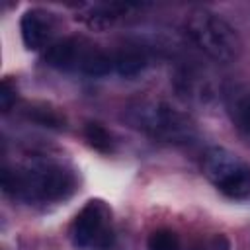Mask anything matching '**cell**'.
I'll use <instances>...</instances> for the list:
<instances>
[{
	"label": "cell",
	"mask_w": 250,
	"mask_h": 250,
	"mask_svg": "<svg viewBox=\"0 0 250 250\" xmlns=\"http://www.w3.org/2000/svg\"><path fill=\"white\" fill-rule=\"evenodd\" d=\"M2 188L25 201H59L72 193L74 176L49 160H33L21 168H4Z\"/></svg>",
	"instance_id": "obj_1"
},
{
	"label": "cell",
	"mask_w": 250,
	"mask_h": 250,
	"mask_svg": "<svg viewBox=\"0 0 250 250\" xmlns=\"http://www.w3.org/2000/svg\"><path fill=\"white\" fill-rule=\"evenodd\" d=\"M125 119L131 127L164 143H189L195 137L191 119L166 102H137L125 109Z\"/></svg>",
	"instance_id": "obj_2"
},
{
	"label": "cell",
	"mask_w": 250,
	"mask_h": 250,
	"mask_svg": "<svg viewBox=\"0 0 250 250\" xmlns=\"http://www.w3.org/2000/svg\"><path fill=\"white\" fill-rule=\"evenodd\" d=\"M191 41L217 62H234L242 53V41L236 29L211 10H193L186 21Z\"/></svg>",
	"instance_id": "obj_3"
},
{
	"label": "cell",
	"mask_w": 250,
	"mask_h": 250,
	"mask_svg": "<svg viewBox=\"0 0 250 250\" xmlns=\"http://www.w3.org/2000/svg\"><path fill=\"white\" fill-rule=\"evenodd\" d=\"M201 168L205 178L227 197L244 199L250 195V166L234 152L213 146L203 154Z\"/></svg>",
	"instance_id": "obj_4"
},
{
	"label": "cell",
	"mask_w": 250,
	"mask_h": 250,
	"mask_svg": "<svg viewBox=\"0 0 250 250\" xmlns=\"http://www.w3.org/2000/svg\"><path fill=\"white\" fill-rule=\"evenodd\" d=\"M109 209L102 199H92L76 215L70 236L76 248H107L111 244V227H109Z\"/></svg>",
	"instance_id": "obj_5"
},
{
	"label": "cell",
	"mask_w": 250,
	"mask_h": 250,
	"mask_svg": "<svg viewBox=\"0 0 250 250\" xmlns=\"http://www.w3.org/2000/svg\"><path fill=\"white\" fill-rule=\"evenodd\" d=\"M20 31H21L23 45L27 49H33L35 51V49L45 47V43L51 39V35L55 31L53 14L51 12H45V10H39V8L27 10L21 16Z\"/></svg>",
	"instance_id": "obj_6"
},
{
	"label": "cell",
	"mask_w": 250,
	"mask_h": 250,
	"mask_svg": "<svg viewBox=\"0 0 250 250\" xmlns=\"http://www.w3.org/2000/svg\"><path fill=\"white\" fill-rule=\"evenodd\" d=\"M88 45L90 43L82 37H68V39H62V41H57L47 49L45 62L49 66L61 68V70L78 68Z\"/></svg>",
	"instance_id": "obj_7"
},
{
	"label": "cell",
	"mask_w": 250,
	"mask_h": 250,
	"mask_svg": "<svg viewBox=\"0 0 250 250\" xmlns=\"http://www.w3.org/2000/svg\"><path fill=\"white\" fill-rule=\"evenodd\" d=\"M230 119L234 123V127L250 139V90L242 88V90H234L229 94V102H227Z\"/></svg>",
	"instance_id": "obj_8"
},
{
	"label": "cell",
	"mask_w": 250,
	"mask_h": 250,
	"mask_svg": "<svg viewBox=\"0 0 250 250\" xmlns=\"http://www.w3.org/2000/svg\"><path fill=\"white\" fill-rule=\"evenodd\" d=\"M111 68H113L111 55L98 49L96 45H88V49H86L80 64H78V70L84 72V74H90V76H104Z\"/></svg>",
	"instance_id": "obj_9"
},
{
	"label": "cell",
	"mask_w": 250,
	"mask_h": 250,
	"mask_svg": "<svg viewBox=\"0 0 250 250\" xmlns=\"http://www.w3.org/2000/svg\"><path fill=\"white\" fill-rule=\"evenodd\" d=\"M113 66L115 70L125 76V78H133L137 74H141L146 68V55L141 49H123L115 55L113 59Z\"/></svg>",
	"instance_id": "obj_10"
},
{
	"label": "cell",
	"mask_w": 250,
	"mask_h": 250,
	"mask_svg": "<svg viewBox=\"0 0 250 250\" xmlns=\"http://www.w3.org/2000/svg\"><path fill=\"white\" fill-rule=\"evenodd\" d=\"M84 137L88 141L90 146H94L98 152H111L113 150V141H111V135L100 125V123H88L84 127Z\"/></svg>",
	"instance_id": "obj_11"
},
{
	"label": "cell",
	"mask_w": 250,
	"mask_h": 250,
	"mask_svg": "<svg viewBox=\"0 0 250 250\" xmlns=\"http://www.w3.org/2000/svg\"><path fill=\"white\" fill-rule=\"evenodd\" d=\"M148 250H178L180 248V240H178V234L168 230V229H160V230H154L150 236H148Z\"/></svg>",
	"instance_id": "obj_12"
},
{
	"label": "cell",
	"mask_w": 250,
	"mask_h": 250,
	"mask_svg": "<svg viewBox=\"0 0 250 250\" xmlns=\"http://www.w3.org/2000/svg\"><path fill=\"white\" fill-rule=\"evenodd\" d=\"M29 117L45 127H62L64 125V117L57 111V109H51L49 105H41V107H31L29 111Z\"/></svg>",
	"instance_id": "obj_13"
},
{
	"label": "cell",
	"mask_w": 250,
	"mask_h": 250,
	"mask_svg": "<svg viewBox=\"0 0 250 250\" xmlns=\"http://www.w3.org/2000/svg\"><path fill=\"white\" fill-rule=\"evenodd\" d=\"M14 102H16V90L10 86L8 80H4L2 86H0V107H2V111L8 113L14 105Z\"/></svg>",
	"instance_id": "obj_14"
},
{
	"label": "cell",
	"mask_w": 250,
	"mask_h": 250,
	"mask_svg": "<svg viewBox=\"0 0 250 250\" xmlns=\"http://www.w3.org/2000/svg\"><path fill=\"white\" fill-rule=\"evenodd\" d=\"M211 248H213V250H230V244H229V240H227L223 234H217V236L213 238Z\"/></svg>",
	"instance_id": "obj_15"
}]
</instances>
